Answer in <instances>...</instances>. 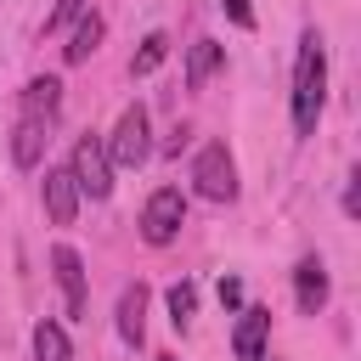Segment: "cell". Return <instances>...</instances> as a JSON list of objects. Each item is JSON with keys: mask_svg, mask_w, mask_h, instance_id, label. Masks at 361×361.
<instances>
[{"mask_svg": "<svg viewBox=\"0 0 361 361\" xmlns=\"http://www.w3.org/2000/svg\"><path fill=\"white\" fill-rule=\"evenodd\" d=\"M322 102H327V45L316 28H305L293 56V135H316Z\"/></svg>", "mask_w": 361, "mask_h": 361, "instance_id": "6da1fadb", "label": "cell"}, {"mask_svg": "<svg viewBox=\"0 0 361 361\" xmlns=\"http://www.w3.org/2000/svg\"><path fill=\"white\" fill-rule=\"evenodd\" d=\"M68 169H73L79 197H90V203H102V197L113 192V158H107V141H102V135H79Z\"/></svg>", "mask_w": 361, "mask_h": 361, "instance_id": "7a4b0ae2", "label": "cell"}, {"mask_svg": "<svg viewBox=\"0 0 361 361\" xmlns=\"http://www.w3.org/2000/svg\"><path fill=\"white\" fill-rule=\"evenodd\" d=\"M102 141H107V158H113L118 169H141V164L152 158V135H147V107H141V102H130V107L118 113L113 135H102Z\"/></svg>", "mask_w": 361, "mask_h": 361, "instance_id": "3957f363", "label": "cell"}, {"mask_svg": "<svg viewBox=\"0 0 361 361\" xmlns=\"http://www.w3.org/2000/svg\"><path fill=\"white\" fill-rule=\"evenodd\" d=\"M192 186H197L209 203H231V197H237V164H231L226 141H209V147L192 158Z\"/></svg>", "mask_w": 361, "mask_h": 361, "instance_id": "277c9868", "label": "cell"}, {"mask_svg": "<svg viewBox=\"0 0 361 361\" xmlns=\"http://www.w3.org/2000/svg\"><path fill=\"white\" fill-rule=\"evenodd\" d=\"M180 226H186V197H180V186H158V192L147 197V209H141V237H147L152 248H169V243L180 237Z\"/></svg>", "mask_w": 361, "mask_h": 361, "instance_id": "5b68a950", "label": "cell"}, {"mask_svg": "<svg viewBox=\"0 0 361 361\" xmlns=\"http://www.w3.org/2000/svg\"><path fill=\"white\" fill-rule=\"evenodd\" d=\"M51 113H28V107H17V124H11V164L17 169H34L39 158H45V141H51Z\"/></svg>", "mask_w": 361, "mask_h": 361, "instance_id": "8992f818", "label": "cell"}, {"mask_svg": "<svg viewBox=\"0 0 361 361\" xmlns=\"http://www.w3.org/2000/svg\"><path fill=\"white\" fill-rule=\"evenodd\" d=\"M51 271H56V288H62V299H68V316L73 322H85V259H79V248H68V243H56L51 248Z\"/></svg>", "mask_w": 361, "mask_h": 361, "instance_id": "52a82bcc", "label": "cell"}, {"mask_svg": "<svg viewBox=\"0 0 361 361\" xmlns=\"http://www.w3.org/2000/svg\"><path fill=\"white\" fill-rule=\"evenodd\" d=\"M265 333H271V310L265 305H243L237 310V333H231L237 361H265Z\"/></svg>", "mask_w": 361, "mask_h": 361, "instance_id": "ba28073f", "label": "cell"}, {"mask_svg": "<svg viewBox=\"0 0 361 361\" xmlns=\"http://www.w3.org/2000/svg\"><path fill=\"white\" fill-rule=\"evenodd\" d=\"M45 214L56 226H73V214H79V186H73V169L68 164L45 169Z\"/></svg>", "mask_w": 361, "mask_h": 361, "instance_id": "9c48e42d", "label": "cell"}, {"mask_svg": "<svg viewBox=\"0 0 361 361\" xmlns=\"http://www.w3.org/2000/svg\"><path fill=\"white\" fill-rule=\"evenodd\" d=\"M293 299H299L305 316H316V310L327 305V265H322L316 254H305V259L293 265Z\"/></svg>", "mask_w": 361, "mask_h": 361, "instance_id": "30bf717a", "label": "cell"}, {"mask_svg": "<svg viewBox=\"0 0 361 361\" xmlns=\"http://www.w3.org/2000/svg\"><path fill=\"white\" fill-rule=\"evenodd\" d=\"M220 68H226V45L220 39H192L186 45V90H203Z\"/></svg>", "mask_w": 361, "mask_h": 361, "instance_id": "8fae6325", "label": "cell"}, {"mask_svg": "<svg viewBox=\"0 0 361 361\" xmlns=\"http://www.w3.org/2000/svg\"><path fill=\"white\" fill-rule=\"evenodd\" d=\"M118 338L124 344H141L147 338V282H130L118 293Z\"/></svg>", "mask_w": 361, "mask_h": 361, "instance_id": "7c38bea8", "label": "cell"}, {"mask_svg": "<svg viewBox=\"0 0 361 361\" xmlns=\"http://www.w3.org/2000/svg\"><path fill=\"white\" fill-rule=\"evenodd\" d=\"M34 361H73V344H68V333H62V322H39L34 327Z\"/></svg>", "mask_w": 361, "mask_h": 361, "instance_id": "4fadbf2b", "label": "cell"}, {"mask_svg": "<svg viewBox=\"0 0 361 361\" xmlns=\"http://www.w3.org/2000/svg\"><path fill=\"white\" fill-rule=\"evenodd\" d=\"M73 23H79V28H73V39L62 45V56H68V62H85V56L96 51V39H102V17H96V11H79Z\"/></svg>", "mask_w": 361, "mask_h": 361, "instance_id": "5bb4252c", "label": "cell"}, {"mask_svg": "<svg viewBox=\"0 0 361 361\" xmlns=\"http://www.w3.org/2000/svg\"><path fill=\"white\" fill-rule=\"evenodd\" d=\"M23 107H28V113H51V118H56V107H62V85H56L51 73H45V79H28V85H23Z\"/></svg>", "mask_w": 361, "mask_h": 361, "instance_id": "9a60e30c", "label": "cell"}, {"mask_svg": "<svg viewBox=\"0 0 361 361\" xmlns=\"http://www.w3.org/2000/svg\"><path fill=\"white\" fill-rule=\"evenodd\" d=\"M164 56H169V39H164V34H147V39H141V51H135V62H130V73H135V79H147Z\"/></svg>", "mask_w": 361, "mask_h": 361, "instance_id": "2e32d148", "label": "cell"}, {"mask_svg": "<svg viewBox=\"0 0 361 361\" xmlns=\"http://www.w3.org/2000/svg\"><path fill=\"white\" fill-rule=\"evenodd\" d=\"M192 316H197V288H192V282H175V288H169V322L186 327Z\"/></svg>", "mask_w": 361, "mask_h": 361, "instance_id": "e0dca14e", "label": "cell"}, {"mask_svg": "<svg viewBox=\"0 0 361 361\" xmlns=\"http://www.w3.org/2000/svg\"><path fill=\"white\" fill-rule=\"evenodd\" d=\"M79 11H90V0H56V6H51V17H45V28H51V34H56V28H68Z\"/></svg>", "mask_w": 361, "mask_h": 361, "instance_id": "ac0fdd59", "label": "cell"}, {"mask_svg": "<svg viewBox=\"0 0 361 361\" xmlns=\"http://www.w3.org/2000/svg\"><path fill=\"white\" fill-rule=\"evenodd\" d=\"M220 305L226 310H243V282L237 276H220Z\"/></svg>", "mask_w": 361, "mask_h": 361, "instance_id": "d6986e66", "label": "cell"}, {"mask_svg": "<svg viewBox=\"0 0 361 361\" xmlns=\"http://www.w3.org/2000/svg\"><path fill=\"white\" fill-rule=\"evenodd\" d=\"M226 6V17L237 23V28H254V11H248V0H220Z\"/></svg>", "mask_w": 361, "mask_h": 361, "instance_id": "ffe728a7", "label": "cell"}, {"mask_svg": "<svg viewBox=\"0 0 361 361\" xmlns=\"http://www.w3.org/2000/svg\"><path fill=\"white\" fill-rule=\"evenodd\" d=\"M344 214H361V175H350L344 186Z\"/></svg>", "mask_w": 361, "mask_h": 361, "instance_id": "44dd1931", "label": "cell"}, {"mask_svg": "<svg viewBox=\"0 0 361 361\" xmlns=\"http://www.w3.org/2000/svg\"><path fill=\"white\" fill-rule=\"evenodd\" d=\"M152 361H180V355H152Z\"/></svg>", "mask_w": 361, "mask_h": 361, "instance_id": "7402d4cb", "label": "cell"}, {"mask_svg": "<svg viewBox=\"0 0 361 361\" xmlns=\"http://www.w3.org/2000/svg\"><path fill=\"white\" fill-rule=\"evenodd\" d=\"M265 361H271V355H265Z\"/></svg>", "mask_w": 361, "mask_h": 361, "instance_id": "603a6c76", "label": "cell"}]
</instances>
